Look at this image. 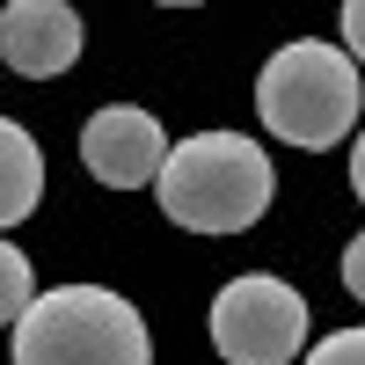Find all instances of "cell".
Segmentation results:
<instances>
[{"instance_id":"11","label":"cell","mask_w":365,"mask_h":365,"mask_svg":"<svg viewBox=\"0 0 365 365\" xmlns=\"http://www.w3.org/2000/svg\"><path fill=\"white\" fill-rule=\"evenodd\" d=\"M344 51L365 58V0H351V8H344Z\"/></svg>"},{"instance_id":"1","label":"cell","mask_w":365,"mask_h":365,"mask_svg":"<svg viewBox=\"0 0 365 365\" xmlns=\"http://www.w3.org/2000/svg\"><path fill=\"white\" fill-rule=\"evenodd\" d=\"M270 190H278V168L256 139L241 132H197L168 146V168L154 182V197L175 227L190 234H241L270 212Z\"/></svg>"},{"instance_id":"8","label":"cell","mask_w":365,"mask_h":365,"mask_svg":"<svg viewBox=\"0 0 365 365\" xmlns=\"http://www.w3.org/2000/svg\"><path fill=\"white\" fill-rule=\"evenodd\" d=\"M29 307H37V278H29V256L15 241H0V329H15Z\"/></svg>"},{"instance_id":"3","label":"cell","mask_w":365,"mask_h":365,"mask_svg":"<svg viewBox=\"0 0 365 365\" xmlns=\"http://www.w3.org/2000/svg\"><path fill=\"white\" fill-rule=\"evenodd\" d=\"M256 117H263V132H278L285 146H307V154L351 139V125H358V58L322 44V37H292L285 51L263 58Z\"/></svg>"},{"instance_id":"12","label":"cell","mask_w":365,"mask_h":365,"mask_svg":"<svg viewBox=\"0 0 365 365\" xmlns=\"http://www.w3.org/2000/svg\"><path fill=\"white\" fill-rule=\"evenodd\" d=\"M351 190L365 197V132H358V146H351Z\"/></svg>"},{"instance_id":"4","label":"cell","mask_w":365,"mask_h":365,"mask_svg":"<svg viewBox=\"0 0 365 365\" xmlns=\"http://www.w3.org/2000/svg\"><path fill=\"white\" fill-rule=\"evenodd\" d=\"M212 344L227 365H285L307 351V299L270 270H249L212 299Z\"/></svg>"},{"instance_id":"9","label":"cell","mask_w":365,"mask_h":365,"mask_svg":"<svg viewBox=\"0 0 365 365\" xmlns=\"http://www.w3.org/2000/svg\"><path fill=\"white\" fill-rule=\"evenodd\" d=\"M299 365H365V329H329Z\"/></svg>"},{"instance_id":"6","label":"cell","mask_w":365,"mask_h":365,"mask_svg":"<svg viewBox=\"0 0 365 365\" xmlns=\"http://www.w3.org/2000/svg\"><path fill=\"white\" fill-rule=\"evenodd\" d=\"M0 58L22 81H51L81 58V15L66 0H15L0 8Z\"/></svg>"},{"instance_id":"5","label":"cell","mask_w":365,"mask_h":365,"mask_svg":"<svg viewBox=\"0 0 365 365\" xmlns=\"http://www.w3.org/2000/svg\"><path fill=\"white\" fill-rule=\"evenodd\" d=\"M81 161H88V175H96L103 190H146V182H161V168H168V132H161L154 110L110 103V110L88 117Z\"/></svg>"},{"instance_id":"2","label":"cell","mask_w":365,"mask_h":365,"mask_svg":"<svg viewBox=\"0 0 365 365\" xmlns=\"http://www.w3.org/2000/svg\"><path fill=\"white\" fill-rule=\"evenodd\" d=\"M15 365H154V336L125 292L51 285L15 322Z\"/></svg>"},{"instance_id":"10","label":"cell","mask_w":365,"mask_h":365,"mask_svg":"<svg viewBox=\"0 0 365 365\" xmlns=\"http://www.w3.org/2000/svg\"><path fill=\"white\" fill-rule=\"evenodd\" d=\"M344 292H351V299H365V234L344 249Z\"/></svg>"},{"instance_id":"7","label":"cell","mask_w":365,"mask_h":365,"mask_svg":"<svg viewBox=\"0 0 365 365\" xmlns=\"http://www.w3.org/2000/svg\"><path fill=\"white\" fill-rule=\"evenodd\" d=\"M44 197V146L15 117H0V227H22Z\"/></svg>"}]
</instances>
